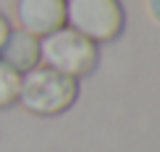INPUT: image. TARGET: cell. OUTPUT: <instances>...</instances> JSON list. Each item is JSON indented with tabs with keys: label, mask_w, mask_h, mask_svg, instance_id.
<instances>
[{
	"label": "cell",
	"mask_w": 160,
	"mask_h": 152,
	"mask_svg": "<svg viewBox=\"0 0 160 152\" xmlns=\"http://www.w3.org/2000/svg\"><path fill=\"white\" fill-rule=\"evenodd\" d=\"M8 32H11V24H8V19L3 16V13H0V48H3V43H6Z\"/></svg>",
	"instance_id": "ba28073f"
},
{
	"label": "cell",
	"mask_w": 160,
	"mask_h": 152,
	"mask_svg": "<svg viewBox=\"0 0 160 152\" xmlns=\"http://www.w3.org/2000/svg\"><path fill=\"white\" fill-rule=\"evenodd\" d=\"M0 62L11 67L16 75H27L40 64V38L24 32V29H11L0 48Z\"/></svg>",
	"instance_id": "5b68a950"
},
{
	"label": "cell",
	"mask_w": 160,
	"mask_h": 152,
	"mask_svg": "<svg viewBox=\"0 0 160 152\" xmlns=\"http://www.w3.org/2000/svg\"><path fill=\"white\" fill-rule=\"evenodd\" d=\"M40 64L80 80L96 69L99 45L64 24L56 32L40 38Z\"/></svg>",
	"instance_id": "7a4b0ae2"
},
{
	"label": "cell",
	"mask_w": 160,
	"mask_h": 152,
	"mask_svg": "<svg viewBox=\"0 0 160 152\" xmlns=\"http://www.w3.org/2000/svg\"><path fill=\"white\" fill-rule=\"evenodd\" d=\"M19 29L46 38L64 27V0H16L13 6Z\"/></svg>",
	"instance_id": "277c9868"
},
{
	"label": "cell",
	"mask_w": 160,
	"mask_h": 152,
	"mask_svg": "<svg viewBox=\"0 0 160 152\" xmlns=\"http://www.w3.org/2000/svg\"><path fill=\"white\" fill-rule=\"evenodd\" d=\"M80 96V83L69 75H62L56 69L38 64L22 75L19 83V101L27 112L38 115V118H56L72 109V104Z\"/></svg>",
	"instance_id": "6da1fadb"
},
{
	"label": "cell",
	"mask_w": 160,
	"mask_h": 152,
	"mask_svg": "<svg viewBox=\"0 0 160 152\" xmlns=\"http://www.w3.org/2000/svg\"><path fill=\"white\" fill-rule=\"evenodd\" d=\"M19 83L22 75H16L11 67L0 62V109H8L19 101Z\"/></svg>",
	"instance_id": "8992f818"
},
{
	"label": "cell",
	"mask_w": 160,
	"mask_h": 152,
	"mask_svg": "<svg viewBox=\"0 0 160 152\" xmlns=\"http://www.w3.org/2000/svg\"><path fill=\"white\" fill-rule=\"evenodd\" d=\"M64 24L93 43H112L126 29L120 0H64Z\"/></svg>",
	"instance_id": "3957f363"
},
{
	"label": "cell",
	"mask_w": 160,
	"mask_h": 152,
	"mask_svg": "<svg viewBox=\"0 0 160 152\" xmlns=\"http://www.w3.org/2000/svg\"><path fill=\"white\" fill-rule=\"evenodd\" d=\"M144 6H147V13H149V19H152L155 24H160V0H147Z\"/></svg>",
	"instance_id": "52a82bcc"
}]
</instances>
